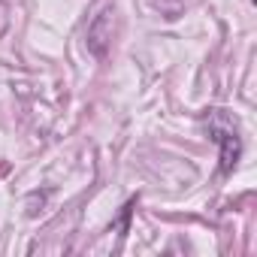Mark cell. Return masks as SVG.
Segmentation results:
<instances>
[{"mask_svg": "<svg viewBox=\"0 0 257 257\" xmlns=\"http://www.w3.org/2000/svg\"><path fill=\"white\" fill-rule=\"evenodd\" d=\"M209 137L218 143V149H221V173L227 176V173H233V167L239 164V158H242V140H239V134H236V127L224 118V115H212V124H209Z\"/></svg>", "mask_w": 257, "mask_h": 257, "instance_id": "6da1fadb", "label": "cell"}]
</instances>
